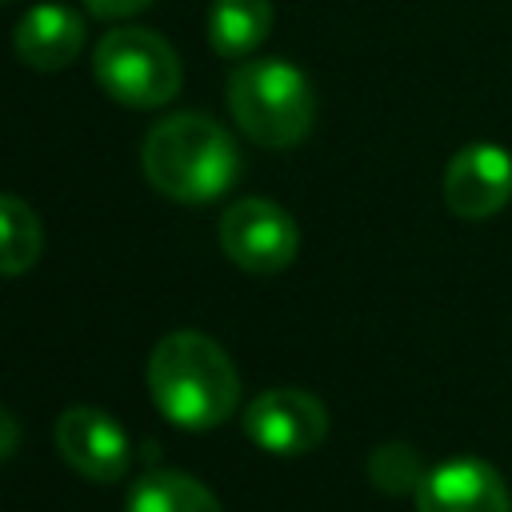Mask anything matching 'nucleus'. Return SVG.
<instances>
[{
	"label": "nucleus",
	"mask_w": 512,
	"mask_h": 512,
	"mask_svg": "<svg viewBox=\"0 0 512 512\" xmlns=\"http://www.w3.org/2000/svg\"><path fill=\"white\" fill-rule=\"evenodd\" d=\"M148 392L164 420L188 432H208L236 412L240 376L212 336L180 328L156 340L148 356Z\"/></svg>",
	"instance_id": "f257e3e1"
},
{
	"label": "nucleus",
	"mask_w": 512,
	"mask_h": 512,
	"mask_svg": "<svg viewBox=\"0 0 512 512\" xmlns=\"http://www.w3.org/2000/svg\"><path fill=\"white\" fill-rule=\"evenodd\" d=\"M148 184L176 204H208L240 176L236 140L204 112H172L148 128L140 148Z\"/></svg>",
	"instance_id": "f03ea898"
},
{
	"label": "nucleus",
	"mask_w": 512,
	"mask_h": 512,
	"mask_svg": "<svg viewBox=\"0 0 512 512\" xmlns=\"http://www.w3.org/2000/svg\"><path fill=\"white\" fill-rule=\"evenodd\" d=\"M228 112L236 128L260 148H292L312 132L316 96L296 64L260 56L240 60L228 72Z\"/></svg>",
	"instance_id": "7ed1b4c3"
},
{
	"label": "nucleus",
	"mask_w": 512,
	"mask_h": 512,
	"mask_svg": "<svg viewBox=\"0 0 512 512\" xmlns=\"http://www.w3.org/2000/svg\"><path fill=\"white\" fill-rule=\"evenodd\" d=\"M92 76L124 108H160L184 84L176 48L152 28L104 32L92 52Z\"/></svg>",
	"instance_id": "20e7f679"
},
{
	"label": "nucleus",
	"mask_w": 512,
	"mask_h": 512,
	"mask_svg": "<svg viewBox=\"0 0 512 512\" xmlns=\"http://www.w3.org/2000/svg\"><path fill=\"white\" fill-rule=\"evenodd\" d=\"M220 248L236 268L252 276H272L296 260L300 228L276 200L244 196L220 216Z\"/></svg>",
	"instance_id": "39448f33"
},
{
	"label": "nucleus",
	"mask_w": 512,
	"mask_h": 512,
	"mask_svg": "<svg viewBox=\"0 0 512 512\" xmlns=\"http://www.w3.org/2000/svg\"><path fill=\"white\" fill-rule=\"evenodd\" d=\"M244 436L272 456H304L328 436V408L304 388H268L244 408Z\"/></svg>",
	"instance_id": "423d86ee"
},
{
	"label": "nucleus",
	"mask_w": 512,
	"mask_h": 512,
	"mask_svg": "<svg viewBox=\"0 0 512 512\" xmlns=\"http://www.w3.org/2000/svg\"><path fill=\"white\" fill-rule=\"evenodd\" d=\"M52 440H56V452L64 456V464L96 484H116L132 464L128 432L104 408H92V404L64 408L56 416Z\"/></svg>",
	"instance_id": "0eeeda50"
},
{
	"label": "nucleus",
	"mask_w": 512,
	"mask_h": 512,
	"mask_svg": "<svg viewBox=\"0 0 512 512\" xmlns=\"http://www.w3.org/2000/svg\"><path fill=\"white\" fill-rule=\"evenodd\" d=\"M512 200V156L500 144H468L444 168V204L460 220H488Z\"/></svg>",
	"instance_id": "6e6552de"
},
{
	"label": "nucleus",
	"mask_w": 512,
	"mask_h": 512,
	"mask_svg": "<svg viewBox=\"0 0 512 512\" xmlns=\"http://www.w3.org/2000/svg\"><path fill=\"white\" fill-rule=\"evenodd\" d=\"M416 512H512L504 476L480 456H452L424 472Z\"/></svg>",
	"instance_id": "1a4fd4ad"
},
{
	"label": "nucleus",
	"mask_w": 512,
	"mask_h": 512,
	"mask_svg": "<svg viewBox=\"0 0 512 512\" xmlns=\"http://www.w3.org/2000/svg\"><path fill=\"white\" fill-rule=\"evenodd\" d=\"M84 32H88L84 20L68 4H36L20 16V24L12 32V48L28 68L56 72L80 56Z\"/></svg>",
	"instance_id": "9d476101"
},
{
	"label": "nucleus",
	"mask_w": 512,
	"mask_h": 512,
	"mask_svg": "<svg viewBox=\"0 0 512 512\" xmlns=\"http://www.w3.org/2000/svg\"><path fill=\"white\" fill-rule=\"evenodd\" d=\"M272 32V0H212L208 44L224 60L252 56Z\"/></svg>",
	"instance_id": "9b49d317"
},
{
	"label": "nucleus",
	"mask_w": 512,
	"mask_h": 512,
	"mask_svg": "<svg viewBox=\"0 0 512 512\" xmlns=\"http://www.w3.org/2000/svg\"><path fill=\"white\" fill-rule=\"evenodd\" d=\"M124 512H224L208 484L176 468H148L132 480Z\"/></svg>",
	"instance_id": "f8f14e48"
},
{
	"label": "nucleus",
	"mask_w": 512,
	"mask_h": 512,
	"mask_svg": "<svg viewBox=\"0 0 512 512\" xmlns=\"http://www.w3.org/2000/svg\"><path fill=\"white\" fill-rule=\"evenodd\" d=\"M44 228L32 204L12 192H0V276H20L40 260Z\"/></svg>",
	"instance_id": "ddd939ff"
},
{
	"label": "nucleus",
	"mask_w": 512,
	"mask_h": 512,
	"mask_svg": "<svg viewBox=\"0 0 512 512\" xmlns=\"http://www.w3.org/2000/svg\"><path fill=\"white\" fill-rule=\"evenodd\" d=\"M424 472L428 468H424L420 452L404 440H388V444L372 448V456H368V480L384 496H416Z\"/></svg>",
	"instance_id": "4468645a"
},
{
	"label": "nucleus",
	"mask_w": 512,
	"mask_h": 512,
	"mask_svg": "<svg viewBox=\"0 0 512 512\" xmlns=\"http://www.w3.org/2000/svg\"><path fill=\"white\" fill-rule=\"evenodd\" d=\"M84 4H88V12H96L104 20H124V16L144 12L152 0H84Z\"/></svg>",
	"instance_id": "2eb2a0df"
},
{
	"label": "nucleus",
	"mask_w": 512,
	"mask_h": 512,
	"mask_svg": "<svg viewBox=\"0 0 512 512\" xmlns=\"http://www.w3.org/2000/svg\"><path fill=\"white\" fill-rule=\"evenodd\" d=\"M0 4H8V0H0Z\"/></svg>",
	"instance_id": "dca6fc26"
}]
</instances>
